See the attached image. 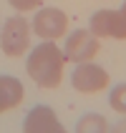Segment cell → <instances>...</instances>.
I'll use <instances>...</instances> for the list:
<instances>
[{
  "instance_id": "7",
  "label": "cell",
  "mask_w": 126,
  "mask_h": 133,
  "mask_svg": "<svg viewBox=\"0 0 126 133\" xmlns=\"http://www.w3.org/2000/svg\"><path fill=\"white\" fill-rule=\"evenodd\" d=\"M23 131H28V133H61L63 126H61V121L56 118L53 108H48V105H35V108L25 116Z\"/></svg>"
},
{
  "instance_id": "11",
  "label": "cell",
  "mask_w": 126,
  "mask_h": 133,
  "mask_svg": "<svg viewBox=\"0 0 126 133\" xmlns=\"http://www.w3.org/2000/svg\"><path fill=\"white\" fill-rule=\"evenodd\" d=\"M8 3H10L18 13H30V10H38L43 0H8Z\"/></svg>"
},
{
  "instance_id": "1",
  "label": "cell",
  "mask_w": 126,
  "mask_h": 133,
  "mask_svg": "<svg viewBox=\"0 0 126 133\" xmlns=\"http://www.w3.org/2000/svg\"><path fill=\"white\" fill-rule=\"evenodd\" d=\"M63 65H66V55L61 53L58 45L43 43L33 48V53L28 55L25 70H28L30 81L40 85V88H58L63 81Z\"/></svg>"
},
{
  "instance_id": "6",
  "label": "cell",
  "mask_w": 126,
  "mask_h": 133,
  "mask_svg": "<svg viewBox=\"0 0 126 133\" xmlns=\"http://www.w3.org/2000/svg\"><path fill=\"white\" fill-rule=\"evenodd\" d=\"M68 28V15L58 8H40L33 18V30L35 35L45 38V40H56L66 33Z\"/></svg>"
},
{
  "instance_id": "8",
  "label": "cell",
  "mask_w": 126,
  "mask_h": 133,
  "mask_svg": "<svg viewBox=\"0 0 126 133\" xmlns=\"http://www.w3.org/2000/svg\"><path fill=\"white\" fill-rule=\"evenodd\" d=\"M23 96H25V90H23L18 78H13V75H0V113L13 111L15 105H20Z\"/></svg>"
},
{
  "instance_id": "2",
  "label": "cell",
  "mask_w": 126,
  "mask_h": 133,
  "mask_svg": "<svg viewBox=\"0 0 126 133\" xmlns=\"http://www.w3.org/2000/svg\"><path fill=\"white\" fill-rule=\"evenodd\" d=\"M30 45V25L23 15H15L3 25V35H0V48L8 58H18L28 50Z\"/></svg>"
},
{
  "instance_id": "13",
  "label": "cell",
  "mask_w": 126,
  "mask_h": 133,
  "mask_svg": "<svg viewBox=\"0 0 126 133\" xmlns=\"http://www.w3.org/2000/svg\"><path fill=\"white\" fill-rule=\"evenodd\" d=\"M121 10H124V13H126V3H124V8H121Z\"/></svg>"
},
{
  "instance_id": "10",
  "label": "cell",
  "mask_w": 126,
  "mask_h": 133,
  "mask_svg": "<svg viewBox=\"0 0 126 133\" xmlns=\"http://www.w3.org/2000/svg\"><path fill=\"white\" fill-rule=\"evenodd\" d=\"M109 103H111V108H113L116 113L126 116V83H121V85H116V88L111 90Z\"/></svg>"
},
{
  "instance_id": "4",
  "label": "cell",
  "mask_w": 126,
  "mask_h": 133,
  "mask_svg": "<svg viewBox=\"0 0 126 133\" xmlns=\"http://www.w3.org/2000/svg\"><path fill=\"white\" fill-rule=\"evenodd\" d=\"M91 33L96 38H116L126 40V13L124 10H98L91 15Z\"/></svg>"
},
{
  "instance_id": "3",
  "label": "cell",
  "mask_w": 126,
  "mask_h": 133,
  "mask_svg": "<svg viewBox=\"0 0 126 133\" xmlns=\"http://www.w3.org/2000/svg\"><path fill=\"white\" fill-rule=\"evenodd\" d=\"M98 53V38L91 33V30H76L66 38V45H63V55H66L68 63H88V60L96 58Z\"/></svg>"
},
{
  "instance_id": "12",
  "label": "cell",
  "mask_w": 126,
  "mask_h": 133,
  "mask_svg": "<svg viewBox=\"0 0 126 133\" xmlns=\"http://www.w3.org/2000/svg\"><path fill=\"white\" fill-rule=\"evenodd\" d=\"M116 131H126V123H119V126H116Z\"/></svg>"
},
{
  "instance_id": "5",
  "label": "cell",
  "mask_w": 126,
  "mask_h": 133,
  "mask_svg": "<svg viewBox=\"0 0 126 133\" xmlns=\"http://www.w3.org/2000/svg\"><path fill=\"white\" fill-rule=\"evenodd\" d=\"M71 83H73V88L83 96H93L98 90H104L109 85V73H106L101 65H93V63H78L71 75Z\"/></svg>"
},
{
  "instance_id": "9",
  "label": "cell",
  "mask_w": 126,
  "mask_h": 133,
  "mask_svg": "<svg viewBox=\"0 0 126 133\" xmlns=\"http://www.w3.org/2000/svg\"><path fill=\"white\" fill-rule=\"evenodd\" d=\"M109 121L104 116H98V113H88V116H83L78 123H76V131L78 133H101V131H109Z\"/></svg>"
}]
</instances>
